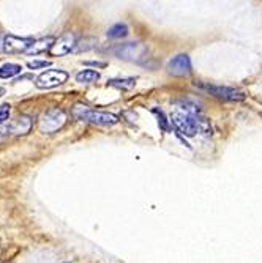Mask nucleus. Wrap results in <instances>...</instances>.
<instances>
[{
    "label": "nucleus",
    "mask_w": 262,
    "mask_h": 263,
    "mask_svg": "<svg viewBox=\"0 0 262 263\" xmlns=\"http://www.w3.org/2000/svg\"><path fill=\"white\" fill-rule=\"evenodd\" d=\"M65 123H66V114L62 109H51L41 115L38 122V128L44 134H53L62 129Z\"/></svg>",
    "instance_id": "7ed1b4c3"
},
{
    "label": "nucleus",
    "mask_w": 262,
    "mask_h": 263,
    "mask_svg": "<svg viewBox=\"0 0 262 263\" xmlns=\"http://www.w3.org/2000/svg\"><path fill=\"white\" fill-rule=\"evenodd\" d=\"M89 106H85V104H76L75 107H73V117L75 118H78V120H84V117H85V114L89 112Z\"/></svg>",
    "instance_id": "6ab92c4d"
},
{
    "label": "nucleus",
    "mask_w": 262,
    "mask_h": 263,
    "mask_svg": "<svg viewBox=\"0 0 262 263\" xmlns=\"http://www.w3.org/2000/svg\"><path fill=\"white\" fill-rule=\"evenodd\" d=\"M100 79V73L95 69H82L81 73L76 74V81L79 84H93Z\"/></svg>",
    "instance_id": "ddd939ff"
},
{
    "label": "nucleus",
    "mask_w": 262,
    "mask_h": 263,
    "mask_svg": "<svg viewBox=\"0 0 262 263\" xmlns=\"http://www.w3.org/2000/svg\"><path fill=\"white\" fill-rule=\"evenodd\" d=\"M195 120H196V128H198L199 134H202L205 137L212 136V125H210V122L207 120V118L202 114L195 115Z\"/></svg>",
    "instance_id": "2eb2a0df"
},
{
    "label": "nucleus",
    "mask_w": 262,
    "mask_h": 263,
    "mask_svg": "<svg viewBox=\"0 0 262 263\" xmlns=\"http://www.w3.org/2000/svg\"><path fill=\"white\" fill-rule=\"evenodd\" d=\"M76 38H75V35L71 33V32H68V33H63L60 38H57L56 40V43H54V46L51 47V55H54V57H62V55H66V54H69L71 51H75V46H76Z\"/></svg>",
    "instance_id": "6e6552de"
},
{
    "label": "nucleus",
    "mask_w": 262,
    "mask_h": 263,
    "mask_svg": "<svg viewBox=\"0 0 262 263\" xmlns=\"http://www.w3.org/2000/svg\"><path fill=\"white\" fill-rule=\"evenodd\" d=\"M4 93H5V88H2V87H0V97H2Z\"/></svg>",
    "instance_id": "b1692460"
},
{
    "label": "nucleus",
    "mask_w": 262,
    "mask_h": 263,
    "mask_svg": "<svg viewBox=\"0 0 262 263\" xmlns=\"http://www.w3.org/2000/svg\"><path fill=\"white\" fill-rule=\"evenodd\" d=\"M115 57L131 62V63H146L149 59V51L147 47L142 43H124V44H117L109 49Z\"/></svg>",
    "instance_id": "f257e3e1"
},
{
    "label": "nucleus",
    "mask_w": 262,
    "mask_h": 263,
    "mask_svg": "<svg viewBox=\"0 0 262 263\" xmlns=\"http://www.w3.org/2000/svg\"><path fill=\"white\" fill-rule=\"evenodd\" d=\"M68 79V73L63 69H47L44 73H41L35 85L41 90L44 88H54L57 85H62L63 82H66Z\"/></svg>",
    "instance_id": "39448f33"
},
{
    "label": "nucleus",
    "mask_w": 262,
    "mask_h": 263,
    "mask_svg": "<svg viewBox=\"0 0 262 263\" xmlns=\"http://www.w3.org/2000/svg\"><path fill=\"white\" fill-rule=\"evenodd\" d=\"M46 66H51L49 60H33L27 63V68L30 69H38V68H46Z\"/></svg>",
    "instance_id": "412c9836"
},
{
    "label": "nucleus",
    "mask_w": 262,
    "mask_h": 263,
    "mask_svg": "<svg viewBox=\"0 0 262 263\" xmlns=\"http://www.w3.org/2000/svg\"><path fill=\"white\" fill-rule=\"evenodd\" d=\"M97 44H98V41L95 40V38H92V36L82 38V40H79L76 43L73 52H82V51L87 52V51H92V49H95V47H97Z\"/></svg>",
    "instance_id": "dca6fc26"
},
{
    "label": "nucleus",
    "mask_w": 262,
    "mask_h": 263,
    "mask_svg": "<svg viewBox=\"0 0 262 263\" xmlns=\"http://www.w3.org/2000/svg\"><path fill=\"white\" fill-rule=\"evenodd\" d=\"M153 112L158 115V125H160V128H161L163 131H168V129H169V122L166 120L164 112H163V110H158V109H153Z\"/></svg>",
    "instance_id": "aec40b11"
},
{
    "label": "nucleus",
    "mask_w": 262,
    "mask_h": 263,
    "mask_svg": "<svg viewBox=\"0 0 262 263\" xmlns=\"http://www.w3.org/2000/svg\"><path fill=\"white\" fill-rule=\"evenodd\" d=\"M166 68H168L169 74L177 76V78H185L193 73L191 60H189L186 54H177L176 57H172L168 62V65H166Z\"/></svg>",
    "instance_id": "423d86ee"
},
{
    "label": "nucleus",
    "mask_w": 262,
    "mask_h": 263,
    "mask_svg": "<svg viewBox=\"0 0 262 263\" xmlns=\"http://www.w3.org/2000/svg\"><path fill=\"white\" fill-rule=\"evenodd\" d=\"M171 123L176 126V129L180 134H183L186 137H193L198 133L195 117L186 114V112H183V110H180V109H177V110H174L171 114Z\"/></svg>",
    "instance_id": "20e7f679"
},
{
    "label": "nucleus",
    "mask_w": 262,
    "mask_h": 263,
    "mask_svg": "<svg viewBox=\"0 0 262 263\" xmlns=\"http://www.w3.org/2000/svg\"><path fill=\"white\" fill-rule=\"evenodd\" d=\"M195 87L205 91V93H208V95H212V97L218 98V100H223V101L239 103V101L245 100V95L240 90H235V88H231V87L213 85V84H208V82H195Z\"/></svg>",
    "instance_id": "f03ea898"
},
{
    "label": "nucleus",
    "mask_w": 262,
    "mask_h": 263,
    "mask_svg": "<svg viewBox=\"0 0 262 263\" xmlns=\"http://www.w3.org/2000/svg\"><path fill=\"white\" fill-rule=\"evenodd\" d=\"M54 43H56V40L53 36H47V38H41L38 41H33V44L29 47L26 54L37 55V54H41L44 51H51V47L54 46Z\"/></svg>",
    "instance_id": "9b49d317"
},
{
    "label": "nucleus",
    "mask_w": 262,
    "mask_h": 263,
    "mask_svg": "<svg viewBox=\"0 0 262 263\" xmlns=\"http://www.w3.org/2000/svg\"><path fill=\"white\" fill-rule=\"evenodd\" d=\"M7 126H8V133L13 136H26L32 129V118L27 115H21L16 120L10 122Z\"/></svg>",
    "instance_id": "9d476101"
},
{
    "label": "nucleus",
    "mask_w": 262,
    "mask_h": 263,
    "mask_svg": "<svg viewBox=\"0 0 262 263\" xmlns=\"http://www.w3.org/2000/svg\"><path fill=\"white\" fill-rule=\"evenodd\" d=\"M176 106L180 109V110H183V112H186V114H189V115H199L201 114V106H199V103H196V101H193V100H179V101H176Z\"/></svg>",
    "instance_id": "f8f14e48"
},
{
    "label": "nucleus",
    "mask_w": 262,
    "mask_h": 263,
    "mask_svg": "<svg viewBox=\"0 0 262 263\" xmlns=\"http://www.w3.org/2000/svg\"><path fill=\"white\" fill-rule=\"evenodd\" d=\"M108 85L118 88V90H130L136 85V79L134 78H124V79H111L108 82Z\"/></svg>",
    "instance_id": "f3484780"
},
{
    "label": "nucleus",
    "mask_w": 262,
    "mask_h": 263,
    "mask_svg": "<svg viewBox=\"0 0 262 263\" xmlns=\"http://www.w3.org/2000/svg\"><path fill=\"white\" fill-rule=\"evenodd\" d=\"M22 71V66L21 65H16V63H5L0 66V79H11L14 78L16 74H19Z\"/></svg>",
    "instance_id": "4468645a"
},
{
    "label": "nucleus",
    "mask_w": 262,
    "mask_h": 263,
    "mask_svg": "<svg viewBox=\"0 0 262 263\" xmlns=\"http://www.w3.org/2000/svg\"><path fill=\"white\" fill-rule=\"evenodd\" d=\"M128 35V26L127 24H115V26H112L109 30H108V36L109 38H124Z\"/></svg>",
    "instance_id": "a211bd4d"
},
{
    "label": "nucleus",
    "mask_w": 262,
    "mask_h": 263,
    "mask_svg": "<svg viewBox=\"0 0 262 263\" xmlns=\"http://www.w3.org/2000/svg\"><path fill=\"white\" fill-rule=\"evenodd\" d=\"M35 40L32 38H19L14 35H7L4 38V44H2V49L7 54H19V52H27L29 47L33 44Z\"/></svg>",
    "instance_id": "0eeeda50"
},
{
    "label": "nucleus",
    "mask_w": 262,
    "mask_h": 263,
    "mask_svg": "<svg viewBox=\"0 0 262 263\" xmlns=\"http://www.w3.org/2000/svg\"><path fill=\"white\" fill-rule=\"evenodd\" d=\"M8 136V126L0 123V140H4Z\"/></svg>",
    "instance_id": "5701e85b"
},
{
    "label": "nucleus",
    "mask_w": 262,
    "mask_h": 263,
    "mask_svg": "<svg viewBox=\"0 0 262 263\" xmlns=\"http://www.w3.org/2000/svg\"><path fill=\"white\" fill-rule=\"evenodd\" d=\"M84 120L92 125H98V126H112V125L118 123V117L114 114H109V112L89 109V112L84 117Z\"/></svg>",
    "instance_id": "1a4fd4ad"
},
{
    "label": "nucleus",
    "mask_w": 262,
    "mask_h": 263,
    "mask_svg": "<svg viewBox=\"0 0 262 263\" xmlns=\"http://www.w3.org/2000/svg\"><path fill=\"white\" fill-rule=\"evenodd\" d=\"M2 44H4V43H2V41H0V46H2Z\"/></svg>",
    "instance_id": "393cba45"
},
{
    "label": "nucleus",
    "mask_w": 262,
    "mask_h": 263,
    "mask_svg": "<svg viewBox=\"0 0 262 263\" xmlns=\"http://www.w3.org/2000/svg\"><path fill=\"white\" fill-rule=\"evenodd\" d=\"M10 112H11L10 104H2V106H0V123H4V122L8 120Z\"/></svg>",
    "instance_id": "4be33fe9"
}]
</instances>
